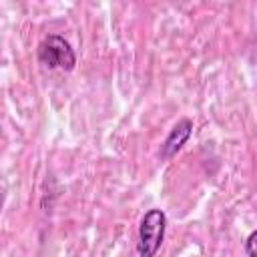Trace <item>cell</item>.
I'll use <instances>...</instances> for the list:
<instances>
[{"label": "cell", "mask_w": 257, "mask_h": 257, "mask_svg": "<svg viewBox=\"0 0 257 257\" xmlns=\"http://www.w3.org/2000/svg\"><path fill=\"white\" fill-rule=\"evenodd\" d=\"M191 133H193V122H191L189 118H181V120L169 131V135H167V139H165V143H163V147H161V159H171V157H175V155L183 149V145L189 141Z\"/></svg>", "instance_id": "3"}, {"label": "cell", "mask_w": 257, "mask_h": 257, "mask_svg": "<svg viewBox=\"0 0 257 257\" xmlns=\"http://www.w3.org/2000/svg\"><path fill=\"white\" fill-rule=\"evenodd\" d=\"M245 253L247 257H257V229L245 239Z\"/></svg>", "instance_id": "4"}, {"label": "cell", "mask_w": 257, "mask_h": 257, "mask_svg": "<svg viewBox=\"0 0 257 257\" xmlns=\"http://www.w3.org/2000/svg\"><path fill=\"white\" fill-rule=\"evenodd\" d=\"M165 227H167V215L161 209H151L145 213L139 225V241H137L139 257L157 255L165 239Z\"/></svg>", "instance_id": "1"}, {"label": "cell", "mask_w": 257, "mask_h": 257, "mask_svg": "<svg viewBox=\"0 0 257 257\" xmlns=\"http://www.w3.org/2000/svg\"><path fill=\"white\" fill-rule=\"evenodd\" d=\"M38 60L46 68H60L70 72L76 66V54L68 40L58 34H48L38 44Z\"/></svg>", "instance_id": "2"}]
</instances>
